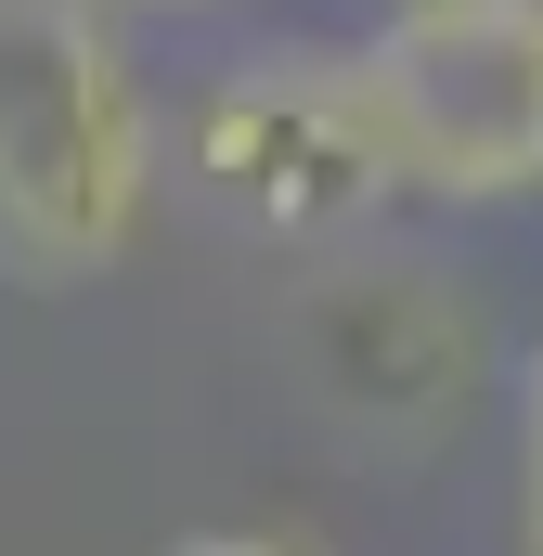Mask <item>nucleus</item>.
I'll return each instance as SVG.
<instances>
[{"label": "nucleus", "instance_id": "nucleus-1", "mask_svg": "<svg viewBox=\"0 0 543 556\" xmlns=\"http://www.w3.org/2000/svg\"><path fill=\"white\" fill-rule=\"evenodd\" d=\"M155 220V104L104 0H0V260L26 285L117 273Z\"/></svg>", "mask_w": 543, "mask_h": 556}, {"label": "nucleus", "instance_id": "nucleus-2", "mask_svg": "<svg viewBox=\"0 0 543 556\" xmlns=\"http://www.w3.org/2000/svg\"><path fill=\"white\" fill-rule=\"evenodd\" d=\"M181 181L247 220L272 247H324V233H363L402 168H389V117H376V78L350 39H272L247 65H220L181 117Z\"/></svg>", "mask_w": 543, "mask_h": 556}, {"label": "nucleus", "instance_id": "nucleus-3", "mask_svg": "<svg viewBox=\"0 0 543 556\" xmlns=\"http://www.w3.org/2000/svg\"><path fill=\"white\" fill-rule=\"evenodd\" d=\"M389 168L414 207H531L543 194V0H389L363 39Z\"/></svg>", "mask_w": 543, "mask_h": 556}, {"label": "nucleus", "instance_id": "nucleus-4", "mask_svg": "<svg viewBox=\"0 0 543 556\" xmlns=\"http://www.w3.org/2000/svg\"><path fill=\"white\" fill-rule=\"evenodd\" d=\"M518 544L543 556V350H531V389H518Z\"/></svg>", "mask_w": 543, "mask_h": 556}, {"label": "nucleus", "instance_id": "nucleus-5", "mask_svg": "<svg viewBox=\"0 0 543 556\" xmlns=\"http://www.w3.org/2000/svg\"><path fill=\"white\" fill-rule=\"evenodd\" d=\"M168 556H311V544H272V531H194V544H168Z\"/></svg>", "mask_w": 543, "mask_h": 556}, {"label": "nucleus", "instance_id": "nucleus-6", "mask_svg": "<svg viewBox=\"0 0 543 556\" xmlns=\"http://www.w3.org/2000/svg\"><path fill=\"white\" fill-rule=\"evenodd\" d=\"M142 13H194V0H142Z\"/></svg>", "mask_w": 543, "mask_h": 556}]
</instances>
